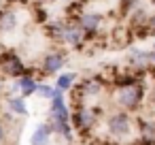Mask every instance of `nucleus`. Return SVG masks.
Masks as SVG:
<instances>
[{
    "mask_svg": "<svg viewBox=\"0 0 155 145\" xmlns=\"http://www.w3.org/2000/svg\"><path fill=\"white\" fill-rule=\"evenodd\" d=\"M102 22H104V15L102 13H83V15L77 17V24L85 32V39H91L94 34H98Z\"/></svg>",
    "mask_w": 155,
    "mask_h": 145,
    "instance_id": "3",
    "label": "nucleus"
},
{
    "mask_svg": "<svg viewBox=\"0 0 155 145\" xmlns=\"http://www.w3.org/2000/svg\"><path fill=\"white\" fill-rule=\"evenodd\" d=\"M30 71L26 68L24 60L13 54V51H5L0 54V75H7V77H21V75H28Z\"/></svg>",
    "mask_w": 155,
    "mask_h": 145,
    "instance_id": "2",
    "label": "nucleus"
},
{
    "mask_svg": "<svg viewBox=\"0 0 155 145\" xmlns=\"http://www.w3.org/2000/svg\"><path fill=\"white\" fill-rule=\"evenodd\" d=\"M153 51H155V43H153Z\"/></svg>",
    "mask_w": 155,
    "mask_h": 145,
    "instance_id": "25",
    "label": "nucleus"
},
{
    "mask_svg": "<svg viewBox=\"0 0 155 145\" xmlns=\"http://www.w3.org/2000/svg\"><path fill=\"white\" fill-rule=\"evenodd\" d=\"M142 98H144V88H142L140 81H136L132 85H125V88H119V92H117V102L125 111H136L140 107Z\"/></svg>",
    "mask_w": 155,
    "mask_h": 145,
    "instance_id": "1",
    "label": "nucleus"
},
{
    "mask_svg": "<svg viewBox=\"0 0 155 145\" xmlns=\"http://www.w3.org/2000/svg\"><path fill=\"white\" fill-rule=\"evenodd\" d=\"M64 26H66V22H62V19H53V22L47 24V34H49L53 41H62Z\"/></svg>",
    "mask_w": 155,
    "mask_h": 145,
    "instance_id": "12",
    "label": "nucleus"
},
{
    "mask_svg": "<svg viewBox=\"0 0 155 145\" xmlns=\"http://www.w3.org/2000/svg\"><path fill=\"white\" fill-rule=\"evenodd\" d=\"M66 64V54L64 51H49L43 58V73L45 75H55L58 71H62V66Z\"/></svg>",
    "mask_w": 155,
    "mask_h": 145,
    "instance_id": "6",
    "label": "nucleus"
},
{
    "mask_svg": "<svg viewBox=\"0 0 155 145\" xmlns=\"http://www.w3.org/2000/svg\"><path fill=\"white\" fill-rule=\"evenodd\" d=\"M138 2L140 0H121V5H119V13L125 17V15H130L136 7H138Z\"/></svg>",
    "mask_w": 155,
    "mask_h": 145,
    "instance_id": "16",
    "label": "nucleus"
},
{
    "mask_svg": "<svg viewBox=\"0 0 155 145\" xmlns=\"http://www.w3.org/2000/svg\"><path fill=\"white\" fill-rule=\"evenodd\" d=\"M144 30H147V34H155V13H149V17L144 22Z\"/></svg>",
    "mask_w": 155,
    "mask_h": 145,
    "instance_id": "18",
    "label": "nucleus"
},
{
    "mask_svg": "<svg viewBox=\"0 0 155 145\" xmlns=\"http://www.w3.org/2000/svg\"><path fill=\"white\" fill-rule=\"evenodd\" d=\"M47 2H58V0H47Z\"/></svg>",
    "mask_w": 155,
    "mask_h": 145,
    "instance_id": "23",
    "label": "nucleus"
},
{
    "mask_svg": "<svg viewBox=\"0 0 155 145\" xmlns=\"http://www.w3.org/2000/svg\"><path fill=\"white\" fill-rule=\"evenodd\" d=\"M149 62H153V64H155V51H149Z\"/></svg>",
    "mask_w": 155,
    "mask_h": 145,
    "instance_id": "19",
    "label": "nucleus"
},
{
    "mask_svg": "<svg viewBox=\"0 0 155 145\" xmlns=\"http://www.w3.org/2000/svg\"><path fill=\"white\" fill-rule=\"evenodd\" d=\"M147 17H149V13L142 9V7H136L134 11H132V28L134 30H138V28H142L144 26V22H147Z\"/></svg>",
    "mask_w": 155,
    "mask_h": 145,
    "instance_id": "13",
    "label": "nucleus"
},
{
    "mask_svg": "<svg viewBox=\"0 0 155 145\" xmlns=\"http://www.w3.org/2000/svg\"><path fill=\"white\" fill-rule=\"evenodd\" d=\"M36 81H34V77L28 73V75H21V77H17V83H15V88L17 90H21V96L24 98H28V96H32V94H36Z\"/></svg>",
    "mask_w": 155,
    "mask_h": 145,
    "instance_id": "9",
    "label": "nucleus"
},
{
    "mask_svg": "<svg viewBox=\"0 0 155 145\" xmlns=\"http://www.w3.org/2000/svg\"><path fill=\"white\" fill-rule=\"evenodd\" d=\"M102 88H104V83H102V79L100 77H89V79H85L81 85H79V90H81V94L83 96H98L100 92H102Z\"/></svg>",
    "mask_w": 155,
    "mask_h": 145,
    "instance_id": "8",
    "label": "nucleus"
},
{
    "mask_svg": "<svg viewBox=\"0 0 155 145\" xmlns=\"http://www.w3.org/2000/svg\"><path fill=\"white\" fill-rule=\"evenodd\" d=\"M5 139V128H2V124H0V141Z\"/></svg>",
    "mask_w": 155,
    "mask_h": 145,
    "instance_id": "20",
    "label": "nucleus"
},
{
    "mask_svg": "<svg viewBox=\"0 0 155 145\" xmlns=\"http://www.w3.org/2000/svg\"><path fill=\"white\" fill-rule=\"evenodd\" d=\"M51 126L47 124H38L36 130L32 132V145H49V136H51Z\"/></svg>",
    "mask_w": 155,
    "mask_h": 145,
    "instance_id": "10",
    "label": "nucleus"
},
{
    "mask_svg": "<svg viewBox=\"0 0 155 145\" xmlns=\"http://www.w3.org/2000/svg\"><path fill=\"white\" fill-rule=\"evenodd\" d=\"M94 122H96V113H94L91 109H85V107H79V109L74 111V115H72V124H74V128L81 130V132H87V130L94 126Z\"/></svg>",
    "mask_w": 155,
    "mask_h": 145,
    "instance_id": "7",
    "label": "nucleus"
},
{
    "mask_svg": "<svg viewBox=\"0 0 155 145\" xmlns=\"http://www.w3.org/2000/svg\"><path fill=\"white\" fill-rule=\"evenodd\" d=\"M127 60H130L132 64H136V66H140V64H147V62H149V51L132 49V51H130V56H127Z\"/></svg>",
    "mask_w": 155,
    "mask_h": 145,
    "instance_id": "15",
    "label": "nucleus"
},
{
    "mask_svg": "<svg viewBox=\"0 0 155 145\" xmlns=\"http://www.w3.org/2000/svg\"><path fill=\"white\" fill-rule=\"evenodd\" d=\"M151 102L155 105V88H153V94H151Z\"/></svg>",
    "mask_w": 155,
    "mask_h": 145,
    "instance_id": "21",
    "label": "nucleus"
},
{
    "mask_svg": "<svg viewBox=\"0 0 155 145\" xmlns=\"http://www.w3.org/2000/svg\"><path fill=\"white\" fill-rule=\"evenodd\" d=\"M9 109H11L13 113L28 115V107H26V98H24V96H13V98H9Z\"/></svg>",
    "mask_w": 155,
    "mask_h": 145,
    "instance_id": "14",
    "label": "nucleus"
},
{
    "mask_svg": "<svg viewBox=\"0 0 155 145\" xmlns=\"http://www.w3.org/2000/svg\"><path fill=\"white\" fill-rule=\"evenodd\" d=\"M85 2H89V0H79V5H85Z\"/></svg>",
    "mask_w": 155,
    "mask_h": 145,
    "instance_id": "22",
    "label": "nucleus"
},
{
    "mask_svg": "<svg viewBox=\"0 0 155 145\" xmlns=\"http://www.w3.org/2000/svg\"><path fill=\"white\" fill-rule=\"evenodd\" d=\"M106 126H108V132H110V134H115V136H125V134L130 132V128H132L130 115H127L125 111H119V113H115V115H110V117L106 119Z\"/></svg>",
    "mask_w": 155,
    "mask_h": 145,
    "instance_id": "5",
    "label": "nucleus"
},
{
    "mask_svg": "<svg viewBox=\"0 0 155 145\" xmlns=\"http://www.w3.org/2000/svg\"><path fill=\"white\" fill-rule=\"evenodd\" d=\"M85 41H87V39H85V32L79 28V24H77V22H66L64 34H62V43L70 45L72 49H81Z\"/></svg>",
    "mask_w": 155,
    "mask_h": 145,
    "instance_id": "4",
    "label": "nucleus"
},
{
    "mask_svg": "<svg viewBox=\"0 0 155 145\" xmlns=\"http://www.w3.org/2000/svg\"><path fill=\"white\" fill-rule=\"evenodd\" d=\"M36 94L43 96V98H53V88L47 85V83H38L36 85Z\"/></svg>",
    "mask_w": 155,
    "mask_h": 145,
    "instance_id": "17",
    "label": "nucleus"
},
{
    "mask_svg": "<svg viewBox=\"0 0 155 145\" xmlns=\"http://www.w3.org/2000/svg\"><path fill=\"white\" fill-rule=\"evenodd\" d=\"M74 81H77V73H62L55 79V88L60 92H68V90H72Z\"/></svg>",
    "mask_w": 155,
    "mask_h": 145,
    "instance_id": "11",
    "label": "nucleus"
},
{
    "mask_svg": "<svg viewBox=\"0 0 155 145\" xmlns=\"http://www.w3.org/2000/svg\"><path fill=\"white\" fill-rule=\"evenodd\" d=\"M151 5H155V0H151Z\"/></svg>",
    "mask_w": 155,
    "mask_h": 145,
    "instance_id": "24",
    "label": "nucleus"
}]
</instances>
